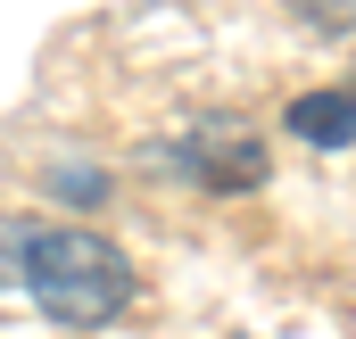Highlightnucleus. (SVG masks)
Returning <instances> with one entry per match:
<instances>
[{
    "instance_id": "f257e3e1",
    "label": "nucleus",
    "mask_w": 356,
    "mask_h": 339,
    "mask_svg": "<svg viewBox=\"0 0 356 339\" xmlns=\"http://www.w3.org/2000/svg\"><path fill=\"white\" fill-rule=\"evenodd\" d=\"M25 290H33V306L50 315V323H67V331H91V323H116L124 306H133V290H141V273H133V256L116 249L108 232H83V224H42V232H25Z\"/></svg>"
},
{
    "instance_id": "f03ea898",
    "label": "nucleus",
    "mask_w": 356,
    "mask_h": 339,
    "mask_svg": "<svg viewBox=\"0 0 356 339\" xmlns=\"http://www.w3.org/2000/svg\"><path fill=\"white\" fill-rule=\"evenodd\" d=\"M182 166L199 174L207 190H257L266 182V133L241 116H199L182 133Z\"/></svg>"
},
{
    "instance_id": "7ed1b4c3",
    "label": "nucleus",
    "mask_w": 356,
    "mask_h": 339,
    "mask_svg": "<svg viewBox=\"0 0 356 339\" xmlns=\"http://www.w3.org/2000/svg\"><path fill=\"white\" fill-rule=\"evenodd\" d=\"M282 133H298L307 149H348L356 141V91H298L282 108Z\"/></svg>"
},
{
    "instance_id": "20e7f679",
    "label": "nucleus",
    "mask_w": 356,
    "mask_h": 339,
    "mask_svg": "<svg viewBox=\"0 0 356 339\" xmlns=\"http://www.w3.org/2000/svg\"><path fill=\"white\" fill-rule=\"evenodd\" d=\"M290 8H298L307 25H323V33H348L356 25V0H290Z\"/></svg>"
}]
</instances>
